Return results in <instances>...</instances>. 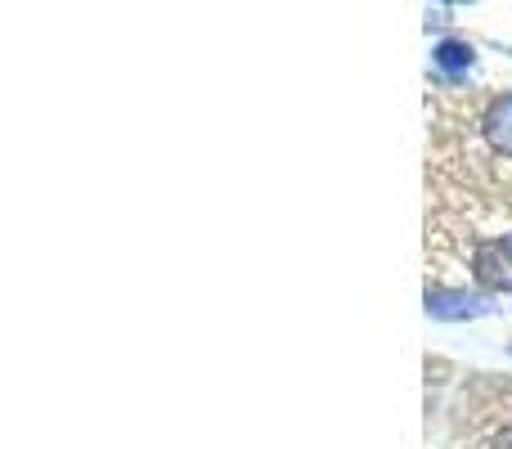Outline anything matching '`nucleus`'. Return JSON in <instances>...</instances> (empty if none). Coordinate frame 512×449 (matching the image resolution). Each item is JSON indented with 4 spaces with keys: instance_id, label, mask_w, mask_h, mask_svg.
<instances>
[{
    "instance_id": "39448f33",
    "label": "nucleus",
    "mask_w": 512,
    "mask_h": 449,
    "mask_svg": "<svg viewBox=\"0 0 512 449\" xmlns=\"http://www.w3.org/2000/svg\"><path fill=\"white\" fill-rule=\"evenodd\" d=\"M481 449H512V423H504V427H495V432L481 441Z\"/></svg>"
},
{
    "instance_id": "f257e3e1",
    "label": "nucleus",
    "mask_w": 512,
    "mask_h": 449,
    "mask_svg": "<svg viewBox=\"0 0 512 449\" xmlns=\"http://www.w3.org/2000/svg\"><path fill=\"white\" fill-rule=\"evenodd\" d=\"M454 261L463 265L477 292H512V203L499 225H481L468 221V229H454L445 221H432L427 216V261Z\"/></svg>"
},
{
    "instance_id": "f03ea898",
    "label": "nucleus",
    "mask_w": 512,
    "mask_h": 449,
    "mask_svg": "<svg viewBox=\"0 0 512 449\" xmlns=\"http://www.w3.org/2000/svg\"><path fill=\"white\" fill-rule=\"evenodd\" d=\"M472 140L481 144L486 167L512 171V95H486L472 104Z\"/></svg>"
},
{
    "instance_id": "7ed1b4c3",
    "label": "nucleus",
    "mask_w": 512,
    "mask_h": 449,
    "mask_svg": "<svg viewBox=\"0 0 512 449\" xmlns=\"http://www.w3.org/2000/svg\"><path fill=\"white\" fill-rule=\"evenodd\" d=\"M427 315L432 319H481L490 315V297L472 288H445V283H432L427 288Z\"/></svg>"
},
{
    "instance_id": "20e7f679",
    "label": "nucleus",
    "mask_w": 512,
    "mask_h": 449,
    "mask_svg": "<svg viewBox=\"0 0 512 449\" xmlns=\"http://www.w3.org/2000/svg\"><path fill=\"white\" fill-rule=\"evenodd\" d=\"M432 63L441 68L445 81H459L463 72H472V63H477V50H472L468 41H441L432 50Z\"/></svg>"
}]
</instances>
